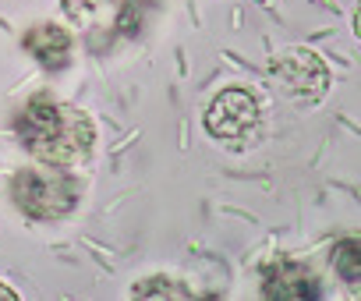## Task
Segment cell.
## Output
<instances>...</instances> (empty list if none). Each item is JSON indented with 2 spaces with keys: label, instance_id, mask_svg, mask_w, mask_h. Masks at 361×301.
<instances>
[{
  "label": "cell",
  "instance_id": "5",
  "mask_svg": "<svg viewBox=\"0 0 361 301\" xmlns=\"http://www.w3.org/2000/svg\"><path fill=\"white\" fill-rule=\"evenodd\" d=\"M262 297H322V283L301 262L276 259L262 269Z\"/></svg>",
  "mask_w": 361,
  "mask_h": 301
},
{
  "label": "cell",
  "instance_id": "4",
  "mask_svg": "<svg viewBox=\"0 0 361 301\" xmlns=\"http://www.w3.org/2000/svg\"><path fill=\"white\" fill-rule=\"evenodd\" d=\"M269 71L280 75V82L287 85V92L294 99H322V92L329 89V71L322 68V61L305 50V47H294L283 54V61L269 57Z\"/></svg>",
  "mask_w": 361,
  "mask_h": 301
},
{
  "label": "cell",
  "instance_id": "11",
  "mask_svg": "<svg viewBox=\"0 0 361 301\" xmlns=\"http://www.w3.org/2000/svg\"><path fill=\"white\" fill-rule=\"evenodd\" d=\"M22 294L11 287V283H4V280H0V301H18Z\"/></svg>",
  "mask_w": 361,
  "mask_h": 301
},
{
  "label": "cell",
  "instance_id": "3",
  "mask_svg": "<svg viewBox=\"0 0 361 301\" xmlns=\"http://www.w3.org/2000/svg\"><path fill=\"white\" fill-rule=\"evenodd\" d=\"M11 199L25 216H36V220L68 216L78 202V181L68 174L39 171V167H22L11 181Z\"/></svg>",
  "mask_w": 361,
  "mask_h": 301
},
{
  "label": "cell",
  "instance_id": "7",
  "mask_svg": "<svg viewBox=\"0 0 361 301\" xmlns=\"http://www.w3.org/2000/svg\"><path fill=\"white\" fill-rule=\"evenodd\" d=\"M333 269L347 283L357 280V273H361V245H357V238H340V245L333 248Z\"/></svg>",
  "mask_w": 361,
  "mask_h": 301
},
{
  "label": "cell",
  "instance_id": "8",
  "mask_svg": "<svg viewBox=\"0 0 361 301\" xmlns=\"http://www.w3.org/2000/svg\"><path fill=\"white\" fill-rule=\"evenodd\" d=\"M131 294H135V297H185L188 287H180V283H173V280H166V276H152V280L135 283Z\"/></svg>",
  "mask_w": 361,
  "mask_h": 301
},
{
  "label": "cell",
  "instance_id": "6",
  "mask_svg": "<svg viewBox=\"0 0 361 301\" xmlns=\"http://www.w3.org/2000/svg\"><path fill=\"white\" fill-rule=\"evenodd\" d=\"M25 54L47 68V71H61L71 57V36L61 29V25H36L29 36H25Z\"/></svg>",
  "mask_w": 361,
  "mask_h": 301
},
{
  "label": "cell",
  "instance_id": "1",
  "mask_svg": "<svg viewBox=\"0 0 361 301\" xmlns=\"http://www.w3.org/2000/svg\"><path fill=\"white\" fill-rule=\"evenodd\" d=\"M15 135L36 160L54 164V167L89 160V149L96 142L92 117L71 103L50 99V92H39L36 99L22 106L15 121Z\"/></svg>",
  "mask_w": 361,
  "mask_h": 301
},
{
  "label": "cell",
  "instance_id": "13",
  "mask_svg": "<svg viewBox=\"0 0 361 301\" xmlns=\"http://www.w3.org/2000/svg\"><path fill=\"white\" fill-rule=\"evenodd\" d=\"M180 153H188V121H180Z\"/></svg>",
  "mask_w": 361,
  "mask_h": 301
},
{
  "label": "cell",
  "instance_id": "10",
  "mask_svg": "<svg viewBox=\"0 0 361 301\" xmlns=\"http://www.w3.org/2000/svg\"><path fill=\"white\" fill-rule=\"evenodd\" d=\"M224 61H231V64H238L241 71H252V75H255V64H248V61H245L241 54H234V50H227V54H224Z\"/></svg>",
  "mask_w": 361,
  "mask_h": 301
},
{
  "label": "cell",
  "instance_id": "14",
  "mask_svg": "<svg viewBox=\"0 0 361 301\" xmlns=\"http://www.w3.org/2000/svg\"><path fill=\"white\" fill-rule=\"evenodd\" d=\"M329 36H333V29H319V32H312L308 39H312V43H319V39H329Z\"/></svg>",
  "mask_w": 361,
  "mask_h": 301
},
{
  "label": "cell",
  "instance_id": "2",
  "mask_svg": "<svg viewBox=\"0 0 361 301\" xmlns=\"http://www.w3.org/2000/svg\"><path fill=\"white\" fill-rule=\"evenodd\" d=\"M206 131L238 149V153H245V149L259 138V124H262V110H259V99L252 89L245 85H227L213 96V103L206 106V117H202Z\"/></svg>",
  "mask_w": 361,
  "mask_h": 301
},
{
  "label": "cell",
  "instance_id": "9",
  "mask_svg": "<svg viewBox=\"0 0 361 301\" xmlns=\"http://www.w3.org/2000/svg\"><path fill=\"white\" fill-rule=\"evenodd\" d=\"M82 245H85V252H89L92 259H96V266H103L106 273H114V262H110V259L103 255V248H99V245H96L92 238H82Z\"/></svg>",
  "mask_w": 361,
  "mask_h": 301
},
{
  "label": "cell",
  "instance_id": "15",
  "mask_svg": "<svg viewBox=\"0 0 361 301\" xmlns=\"http://www.w3.org/2000/svg\"><path fill=\"white\" fill-rule=\"evenodd\" d=\"M0 29H4V32H11V22H8V18H0Z\"/></svg>",
  "mask_w": 361,
  "mask_h": 301
},
{
  "label": "cell",
  "instance_id": "12",
  "mask_svg": "<svg viewBox=\"0 0 361 301\" xmlns=\"http://www.w3.org/2000/svg\"><path fill=\"white\" fill-rule=\"evenodd\" d=\"M177 75H188V57H185L180 47H177Z\"/></svg>",
  "mask_w": 361,
  "mask_h": 301
}]
</instances>
